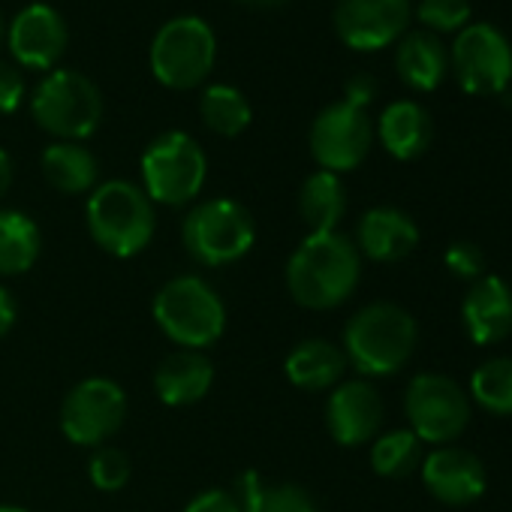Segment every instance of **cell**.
Wrapping results in <instances>:
<instances>
[{"label":"cell","instance_id":"cell-24","mask_svg":"<svg viewBox=\"0 0 512 512\" xmlns=\"http://www.w3.org/2000/svg\"><path fill=\"white\" fill-rule=\"evenodd\" d=\"M232 494L241 503V512H317L314 497L293 482H266L260 473H238Z\"/></svg>","mask_w":512,"mask_h":512},{"label":"cell","instance_id":"cell-9","mask_svg":"<svg viewBox=\"0 0 512 512\" xmlns=\"http://www.w3.org/2000/svg\"><path fill=\"white\" fill-rule=\"evenodd\" d=\"M449 70L464 94L497 97L512 85V46L488 22H470L455 34Z\"/></svg>","mask_w":512,"mask_h":512},{"label":"cell","instance_id":"cell-34","mask_svg":"<svg viewBox=\"0 0 512 512\" xmlns=\"http://www.w3.org/2000/svg\"><path fill=\"white\" fill-rule=\"evenodd\" d=\"M184 512H241V503L226 488H205L184 506Z\"/></svg>","mask_w":512,"mask_h":512},{"label":"cell","instance_id":"cell-8","mask_svg":"<svg viewBox=\"0 0 512 512\" xmlns=\"http://www.w3.org/2000/svg\"><path fill=\"white\" fill-rule=\"evenodd\" d=\"M217 58L214 31L196 19L181 16L166 22L151 43V70L160 85L172 91H190L205 82Z\"/></svg>","mask_w":512,"mask_h":512},{"label":"cell","instance_id":"cell-32","mask_svg":"<svg viewBox=\"0 0 512 512\" xmlns=\"http://www.w3.org/2000/svg\"><path fill=\"white\" fill-rule=\"evenodd\" d=\"M443 263H446V269H449L455 278L470 281V284L479 281L482 272H485V256H482V250H479L476 244H470V241L452 244V247L443 253Z\"/></svg>","mask_w":512,"mask_h":512},{"label":"cell","instance_id":"cell-18","mask_svg":"<svg viewBox=\"0 0 512 512\" xmlns=\"http://www.w3.org/2000/svg\"><path fill=\"white\" fill-rule=\"evenodd\" d=\"M419 244V226L410 214L392 205H380L362 214L356 229V247L374 263H398Z\"/></svg>","mask_w":512,"mask_h":512},{"label":"cell","instance_id":"cell-38","mask_svg":"<svg viewBox=\"0 0 512 512\" xmlns=\"http://www.w3.org/2000/svg\"><path fill=\"white\" fill-rule=\"evenodd\" d=\"M238 4H250V7H275V4H284V0H238Z\"/></svg>","mask_w":512,"mask_h":512},{"label":"cell","instance_id":"cell-10","mask_svg":"<svg viewBox=\"0 0 512 512\" xmlns=\"http://www.w3.org/2000/svg\"><path fill=\"white\" fill-rule=\"evenodd\" d=\"M410 431L422 443L449 446L470 422L467 392L443 374H416L404 395Z\"/></svg>","mask_w":512,"mask_h":512},{"label":"cell","instance_id":"cell-7","mask_svg":"<svg viewBox=\"0 0 512 512\" xmlns=\"http://www.w3.org/2000/svg\"><path fill=\"white\" fill-rule=\"evenodd\" d=\"M208 160L199 142L181 130L157 136L142 154V190L160 205H187L202 193Z\"/></svg>","mask_w":512,"mask_h":512},{"label":"cell","instance_id":"cell-30","mask_svg":"<svg viewBox=\"0 0 512 512\" xmlns=\"http://www.w3.org/2000/svg\"><path fill=\"white\" fill-rule=\"evenodd\" d=\"M416 19L434 37L458 34V31H464L470 25L473 4H470V0H419Z\"/></svg>","mask_w":512,"mask_h":512},{"label":"cell","instance_id":"cell-23","mask_svg":"<svg viewBox=\"0 0 512 512\" xmlns=\"http://www.w3.org/2000/svg\"><path fill=\"white\" fill-rule=\"evenodd\" d=\"M43 232L34 217L16 208H0V278H16L37 266Z\"/></svg>","mask_w":512,"mask_h":512},{"label":"cell","instance_id":"cell-27","mask_svg":"<svg viewBox=\"0 0 512 512\" xmlns=\"http://www.w3.org/2000/svg\"><path fill=\"white\" fill-rule=\"evenodd\" d=\"M199 115L211 133L232 139L247 130L250 103L244 100L241 91H235L229 85H211V88H205V94L199 100Z\"/></svg>","mask_w":512,"mask_h":512},{"label":"cell","instance_id":"cell-4","mask_svg":"<svg viewBox=\"0 0 512 512\" xmlns=\"http://www.w3.org/2000/svg\"><path fill=\"white\" fill-rule=\"evenodd\" d=\"M154 320L160 332L181 350H208L226 332V305L214 287L196 275L166 281L154 296Z\"/></svg>","mask_w":512,"mask_h":512},{"label":"cell","instance_id":"cell-6","mask_svg":"<svg viewBox=\"0 0 512 512\" xmlns=\"http://www.w3.org/2000/svg\"><path fill=\"white\" fill-rule=\"evenodd\" d=\"M31 115L61 142H82L100 127L103 97L88 76L76 70H55L37 85L31 97Z\"/></svg>","mask_w":512,"mask_h":512},{"label":"cell","instance_id":"cell-19","mask_svg":"<svg viewBox=\"0 0 512 512\" xmlns=\"http://www.w3.org/2000/svg\"><path fill=\"white\" fill-rule=\"evenodd\" d=\"M214 365L199 350H175L154 371V392L166 407H190L208 395Z\"/></svg>","mask_w":512,"mask_h":512},{"label":"cell","instance_id":"cell-36","mask_svg":"<svg viewBox=\"0 0 512 512\" xmlns=\"http://www.w3.org/2000/svg\"><path fill=\"white\" fill-rule=\"evenodd\" d=\"M16 317H19L16 299H13V293L4 284H0V341L10 335V329L16 326Z\"/></svg>","mask_w":512,"mask_h":512},{"label":"cell","instance_id":"cell-31","mask_svg":"<svg viewBox=\"0 0 512 512\" xmlns=\"http://www.w3.org/2000/svg\"><path fill=\"white\" fill-rule=\"evenodd\" d=\"M91 485L100 491H121L130 482V458L115 446H97L88 461Z\"/></svg>","mask_w":512,"mask_h":512},{"label":"cell","instance_id":"cell-25","mask_svg":"<svg viewBox=\"0 0 512 512\" xmlns=\"http://www.w3.org/2000/svg\"><path fill=\"white\" fill-rule=\"evenodd\" d=\"M43 175L61 193H91L100 181L97 157L79 142H55L43 151Z\"/></svg>","mask_w":512,"mask_h":512},{"label":"cell","instance_id":"cell-13","mask_svg":"<svg viewBox=\"0 0 512 512\" xmlns=\"http://www.w3.org/2000/svg\"><path fill=\"white\" fill-rule=\"evenodd\" d=\"M410 16V0H338L335 31L344 46L377 52L404 37Z\"/></svg>","mask_w":512,"mask_h":512},{"label":"cell","instance_id":"cell-40","mask_svg":"<svg viewBox=\"0 0 512 512\" xmlns=\"http://www.w3.org/2000/svg\"><path fill=\"white\" fill-rule=\"evenodd\" d=\"M0 43H4V16H0Z\"/></svg>","mask_w":512,"mask_h":512},{"label":"cell","instance_id":"cell-26","mask_svg":"<svg viewBox=\"0 0 512 512\" xmlns=\"http://www.w3.org/2000/svg\"><path fill=\"white\" fill-rule=\"evenodd\" d=\"M347 211V187L335 172H314L299 190V214L311 232H338Z\"/></svg>","mask_w":512,"mask_h":512},{"label":"cell","instance_id":"cell-12","mask_svg":"<svg viewBox=\"0 0 512 512\" xmlns=\"http://www.w3.org/2000/svg\"><path fill=\"white\" fill-rule=\"evenodd\" d=\"M374 145V124L365 109L350 103L326 106L311 127V154L326 172L356 169Z\"/></svg>","mask_w":512,"mask_h":512},{"label":"cell","instance_id":"cell-16","mask_svg":"<svg viewBox=\"0 0 512 512\" xmlns=\"http://www.w3.org/2000/svg\"><path fill=\"white\" fill-rule=\"evenodd\" d=\"M425 488L446 506H464L482 497L485 491V467L482 461L461 446H437L422 461Z\"/></svg>","mask_w":512,"mask_h":512},{"label":"cell","instance_id":"cell-2","mask_svg":"<svg viewBox=\"0 0 512 512\" xmlns=\"http://www.w3.org/2000/svg\"><path fill=\"white\" fill-rule=\"evenodd\" d=\"M416 320L392 302L362 308L344 329V356L365 377L398 374L416 350Z\"/></svg>","mask_w":512,"mask_h":512},{"label":"cell","instance_id":"cell-33","mask_svg":"<svg viewBox=\"0 0 512 512\" xmlns=\"http://www.w3.org/2000/svg\"><path fill=\"white\" fill-rule=\"evenodd\" d=\"M25 100V79L22 73L7 64V61H0V115H13Z\"/></svg>","mask_w":512,"mask_h":512},{"label":"cell","instance_id":"cell-5","mask_svg":"<svg viewBox=\"0 0 512 512\" xmlns=\"http://www.w3.org/2000/svg\"><path fill=\"white\" fill-rule=\"evenodd\" d=\"M181 241L202 266H229L250 253L256 241V223L250 211L235 199L199 202L181 223Z\"/></svg>","mask_w":512,"mask_h":512},{"label":"cell","instance_id":"cell-37","mask_svg":"<svg viewBox=\"0 0 512 512\" xmlns=\"http://www.w3.org/2000/svg\"><path fill=\"white\" fill-rule=\"evenodd\" d=\"M10 184H13V160L4 148H0V196L10 190Z\"/></svg>","mask_w":512,"mask_h":512},{"label":"cell","instance_id":"cell-35","mask_svg":"<svg viewBox=\"0 0 512 512\" xmlns=\"http://www.w3.org/2000/svg\"><path fill=\"white\" fill-rule=\"evenodd\" d=\"M377 97V82L368 76V73H359L347 82V91H344V103L356 106V109H368L371 100Z\"/></svg>","mask_w":512,"mask_h":512},{"label":"cell","instance_id":"cell-39","mask_svg":"<svg viewBox=\"0 0 512 512\" xmlns=\"http://www.w3.org/2000/svg\"><path fill=\"white\" fill-rule=\"evenodd\" d=\"M0 512H31V509H25V506H0Z\"/></svg>","mask_w":512,"mask_h":512},{"label":"cell","instance_id":"cell-14","mask_svg":"<svg viewBox=\"0 0 512 512\" xmlns=\"http://www.w3.org/2000/svg\"><path fill=\"white\" fill-rule=\"evenodd\" d=\"M326 425L335 443L362 446L377 437L383 425V398L368 380H350L332 389L326 404Z\"/></svg>","mask_w":512,"mask_h":512},{"label":"cell","instance_id":"cell-21","mask_svg":"<svg viewBox=\"0 0 512 512\" xmlns=\"http://www.w3.org/2000/svg\"><path fill=\"white\" fill-rule=\"evenodd\" d=\"M287 380L305 392H323L335 389L347 371V356L338 344L326 338H308L296 344L284 362Z\"/></svg>","mask_w":512,"mask_h":512},{"label":"cell","instance_id":"cell-17","mask_svg":"<svg viewBox=\"0 0 512 512\" xmlns=\"http://www.w3.org/2000/svg\"><path fill=\"white\" fill-rule=\"evenodd\" d=\"M461 320L473 344L488 347L512 332V290L503 278L482 275L464 296Z\"/></svg>","mask_w":512,"mask_h":512},{"label":"cell","instance_id":"cell-20","mask_svg":"<svg viewBox=\"0 0 512 512\" xmlns=\"http://www.w3.org/2000/svg\"><path fill=\"white\" fill-rule=\"evenodd\" d=\"M395 70L401 82L413 91H434L449 73V49L440 37L428 31L404 34L395 52Z\"/></svg>","mask_w":512,"mask_h":512},{"label":"cell","instance_id":"cell-11","mask_svg":"<svg viewBox=\"0 0 512 512\" xmlns=\"http://www.w3.org/2000/svg\"><path fill=\"white\" fill-rule=\"evenodd\" d=\"M127 419V395L109 377H88L76 383L61 404V431L76 446H103L121 431Z\"/></svg>","mask_w":512,"mask_h":512},{"label":"cell","instance_id":"cell-15","mask_svg":"<svg viewBox=\"0 0 512 512\" xmlns=\"http://www.w3.org/2000/svg\"><path fill=\"white\" fill-rule=\"evenodd\" d=\"M10 52L22 67L52 70L67 49V25L58 10L46 4L25 7L10 25Z\"/></svg>","mask_w":512,"mask_h":512},{"label":"cell","instance_id":"cell-1","mask_svg":"<svg viewBox=\"0 0 512 512\" xmlns=\"http://www.w3.org/2000/svg\"><path fill=\"white\" fill-rule=\"evenodd\" d=\"M362 278L359 247L341 232H308L287 263V290L308 311L344 305Z\"/></svg>","mask_w":512,"mask_h":512},{"label":"cell","instance_id":"cell-29","mask_svg":"<svg viewBox=\"0 0 512 512\" xmlns=\"http://www.w3.org/2000/svg\"><path fill=\"white\" fill-rule=\"evenodd\" d=\"M419 458H422V440L410 428L389 431V434L377 437L371 446V467H374V473H380L386 479L407 476L410 470L419 467Z\"/></svg>","mask_w":512,"mask_h":512},{"label":"cell","instance_id":"cell-3","mask_svg":"<svg viewBox=\"0 0 512 512\" xmlns=\"http://www.w3.org/2000/svg\"><path fill=\"white\" fill-rule=\"evenodd\" d=\"M91 238L118 260L142 253L157 229V211L148 193L133 181H106L91 190L88 199Z\"/></svg>","mask_w":512,"mask_h":512},{"label":"cell","instance_id":"cell-28","mask_svg":"<svg viewBox=\"0 0 512 512\" xmlns=\"http://www.w3.org/2000/svg\"><path fill=\"white\" fill-rule=\"evenodd\" d=\"M473 401L494 413V416H512V359H488L479 365L470 377Z\"/></svg>","mask_w":512,"mask_h":512},{"label":"cell","instance_id":"cell-22","mask_svg":"<svg viewBox=\"0 0 512 512\" xmlns=\"http://www.w3.org/2000/svg\"><path fill=\"white\" fill-rule=\"evenodd\" d=\"M377 136L395 160H416L431 145V118L413 100H398L383 109Z\"/></svg>","mask_w":512,"mask_h":512}]
</instances>
